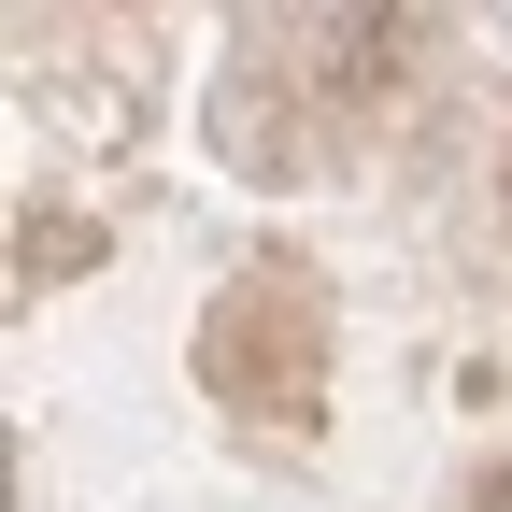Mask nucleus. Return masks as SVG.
I'll list each match as a JSON object with an SVG mask.
<instances>
[{
  "instance_id": "obj_1",
  "label": "nucleus",
  "mask_w": 512,
  "mask_h": 512,
  "mask_svg": "<svg viewBox=\"0 0 512 512\" xmlns=\"http://www.w3.org/2000/svg\"><path fill=\"white\" fill-rule=\"evenodd\" d=\"M200 370H214V399L256 413V427H313V399H328V313H313L299 271H256L214 299V328H200Z\"/></svg>"
}]
</instances>
